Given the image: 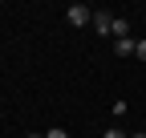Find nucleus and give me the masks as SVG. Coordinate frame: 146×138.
<instances>
[{
    "label": "nucleus",
    "mask_w": 146,
    "mask_h": 138,
    "mask_svg": "<svg viewBox=\"0 0 146 138\" xmlns=\"http://www.w3.org/2000/svg\"><path fill=\"white\" fill-rule=\"evenodd\" d=\"M130 138H146V134H130Z\"/></svg>",
    "instance_id": "9"
},
{
    "label": "nucleus",
    "mask_w": 146,
    "mask_h": 138,
    "mask_svg": "<svg viewBox=\"0 0 146 138\" xmlns=\"http://www.w3.org/2000/svg\"><path fill=\"white\" fill-rule=\"evenodd\" d=\"M138 61H146V41H138V53H134Z\"/></svg>",
    "instance_id": "6"
},
{
    "label": "nucleus",
    "mask_w": 146,
    "mask_h": 138,
    "mask_svg": "<svg viewBox=\"0 0 146 138\" xmlns=\"http://www.w3.org/2000/svg\"><path fill=\"white\" fill-rule=\"evenodd\" d=\"M102 138H126V134H122V130H106Z\"/></svg>",
    "instance_id": "7"
},
{
    "label": "nucleus",
    "mask_w": 146,
    "mask_h": 138,
    "mask_svg": "<svg viewBox=\"0 0 146 138\" xmlns=\"http://www.w3.org/2000/svg\"><path fill=\"white\" fill-rule=\"evenodd\" d=\"M29 138H45V134H29Z\"/></svg>",
    "instance_id": "8"
},
{
    "label": "nucleus",
    "mask_w": 146,
    "mask_h": 138,
    "mask_svg": "<svg viewBox=\"0 0 146 138\" xmlns=\"http://www.w3.org/2000/svg\"><path fill=\"white\" fill-rule=\"evenodd\" d=\"M94 29L102 33V37H114V16H110L106 8H94Z\"/></svg>",
    "instance_id": "2"
},
{
    "label": "nucleus",
    "mask_w": 146,
    "mask_h": 138,
    "mask_svg": "<svg viewBox=\"0 0 146 138\" xmlns=\"http://www.w3.org/2000/svg\"><path fill=\"white\" fill-rule=\"evenodd\" d=\"M122 37H130V21L126 16H114V41H122Z\"/></svg>",
    "instance_id": "4"
},
{
    "label": "nucleus",
    "mask_w": 146,
    "mask_h": 138,
    "mask_svg": "<svg viewBox=\"0 0 146 138\" xmlns=\"http://www.w3.org/2000/svg\"><path fill=\"white\" fill-rule=\"evenodd\" d=\"M114 53H118V57H134V53H138V41H134V37L114 41Z\"/></svg>",
    "instance_id": "3"
},
{
    "label": "nucleus",
    "mask_w": 146,
    "mask_h": 138,
    "mask_svg": "<svg viewBox=\"0 0 146 138\" xmlns=\"http://www.w3.org/2000/svg\"><path fill=\"white\" fill-rule=\"evenodd\" d=\"M65 21L81 29V25H89V21H94V8H89V4H69V8H65Z\"/></svg>",
    "instance_id": "1"
},
{
    "label": "nucleus",
    "mask_w": 146,
    "mask_h": 138,
    "mask_svg": "<svg viewBox=\"0 0 146 138\" xmlns=\"http://www.w3.org/2000/svg\"><path fill=\"white\" fill-rule=\"evenodd\" d=\"M45 138H69V130H61V126H53V130H49Z\"/></svg>",
    "instance_id": "5"
}]
</instances>
